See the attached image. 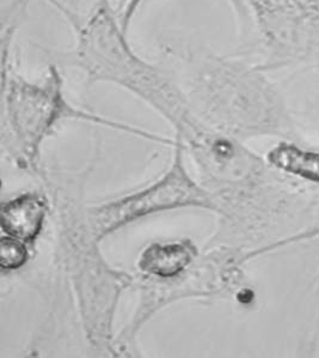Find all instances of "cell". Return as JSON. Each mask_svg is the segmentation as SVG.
<instances>
[{
    "label": "cell",
    "mask_w": 319,
    "mask_h": 358,
    "mask_svg": "<svg viewBox=\"0 0 319 358\" xmlns=\"http://www.w3.org/2000/svg\"><path fill=\"white\" fill-rule=\"evenodd\" d=\"M194 92L233 129L295 137V121L269 72L256 60L191 46L170 48Z\"/></svg>",
    "instance_id": "cell-2"
},
{
    "label": "cell",
    "mask_w": 319,
    "mask_h": 358,
    "mask_svg": "<svg viewBox=\"0 0 319 358\" xmlns=\"http://www.w3.org/2000/svg\"><path fill=\"white\" fill-rule=\"evenodd\" d=\"M274 167L309 182L319 183V152L305 150L295 143H280L268 155Z\"/></svg>",
    "instance_id": "cell-5"
},
{
    "label": "cell",
    "mask_w": 319,
    "mask_h": 358,
    "mask_svg": "<svg viewBox=\"0 0 319 358\" xmlns=\"http://www.w3.org/2000/svg\"><path fill=\"white\" fill-rule=\"evenodd\" d=\"M191 247L182 243L174 245H154L142 253L140 268L151 275L169 278L191 263L193 258Z\"/></svg>",
    "instance_id": "cell-6"
},
{
    "label": "cell",
    "mask_w": 319,
    "mask_h": 358,
    "mask_svg": "<svg viewBox=\"0 0 319 358\" xmlns=\"http://www.w3.org/2000/svg\"><path fill=\"white\" fill-rule=\"evenodd\" d=\"M63 16L83 17L95 8L98 0H48Z\"/></svg>",
    "instance_id": "cell-8"
},
{
    "label": "cell",
    "mask_w": 319,
    "mask_h": 358,
    "mask_svg": "<svg viewBox=\"0 0 319 358\" xmlns=\"http://www.w3.org/2000/svg\"><path fill=\"white\" fill-rule=\"evenodd\" d=\"M202 199V191L176 164L174 171L154 187L100 210L97 222L101 229L109 231L147 213L181 205L201 204Z\"/></svg>",
    "instance_id": "cell-3"
},
{
    "label": "cell",
    "mask_w": 319,
    "mask_h": 358,
    "mask_svg": "<svg viewBox=\"0 0 319 358\" xmlns=\"http://www.w3.org/2000/svg\"><path fill=\"white\" fill-rule=\"evenodd\" d=\"M28 250L21 240L3 238L0 241V266L4 270H15L27 262Z\"/></svg>",
    "instance_id": "cell-7"
},
{
    "label": "cell",
    "mask_w": 319,
    "mask_h": 358,
    "mask_svg": "<svg viewBox=\"0 0 319 358\" xmlns=\"http://www.w3.org/2000/svg\"><path fill=\"white\" fill-rule=\"evenodd\" d=\"M145 1L146 0H126L117 10V18L126 33H128L129 27L132 24L134 17Z\"/></svg>",
    "instance_id": "cell-9"
},
{
    "label": "cell",
    "mask_w": 319,
    "mask_h": 358,
    "mask_svg": "<svg viewBox=\"0 0 319 358\" xmlns=\"http://www.w3.org/2000/svg\"><path fill=\"white\" fill-rule=\"evenodd\" d=\"M64 18L73 31L75 43L70 50L55 53V64L79 69L90 82L120 85L174 120L186 119L179 85L162 66L142 58L131 46L110 0H98L85 16Z\"/></svg>",
    "instance_id": "cell-1"
},
{
    "label": "cell",
    "mask_w": 319,
    "mask_h": 358,
    "mask_svg": "<svg viewBox=\"0 0 319 358\" xmlns=\"http://www.w3.org/2000/svg\"><path fill=\"white\" fill-rule=\"evenodd\" d=\"M45 213L46 205L38 196L25 194L3 205L1 228L8 236L31 241L41 230Z\"/></svg>",
    "instance_id": "cell-4"
}]
</instances>
